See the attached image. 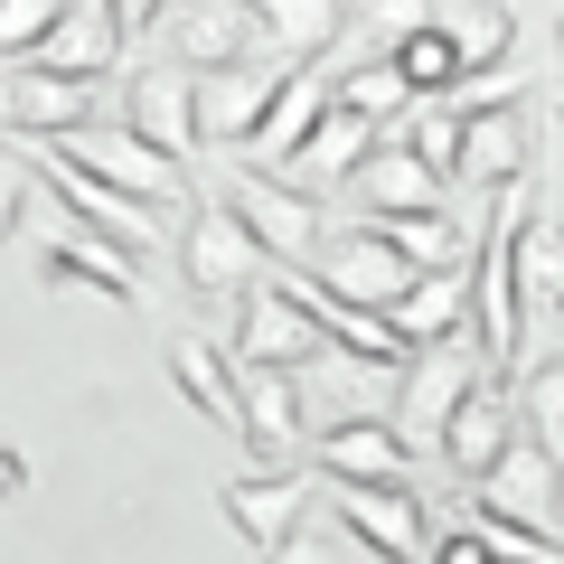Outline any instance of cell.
Wrapping results in <instances>:
<instances>
[{"instance_id": "52a82bcc", "label": "cell", "mask_w": 564, "mask_h": 564, "mask_svg": "<svg viewBox=\"0 0 564 564\" xmlns=\"http://www.w3.org/2000/svg\"><path fill=\"white\" fill-rule=\"evenodd\" d=\"M245 433V452H254V470H292L302 462V433H311V414H302V377L292 367H254V358H236V414H226Z\"/></svg>"}, {"instance_id": "7c38bea8", "label": "cell", "mask_w": 564, "mask_h": 564, "mask_svg": "<svg viewBox=\"0 0 564 564\" xmlns=\"http://www.w3.org/2000/svg\"><path fill=\"white\" fill-rule=\"evenodd\" d=\"M282 76H292V66H263V57L254 66H207V76L188 85V122H198V141H207V151H245Z\"/></svg>"}, {"instance_id": "8fae6325", "label": "cell", "mask_w": 564, "mask_h": 564, "mask_svg": "<svg viewBox=\"0 0 564 564\" xmlns=\"http://www.w3.org/2000/svg\"><path fill=\"white\" fill-rule=\"evenodd\" d=\"M180 273H188L198 302H236V292H254V282H263V245L207 198L198 217H188V236H180Z\"/></svg>"}, {"instance_id": "30bf717a", "label": "cell", "mask_w": 564, "mask_h": 564, "mask_svg": "<svg viewBox=\"0 0 564 564\" xmlns=\"http://www.w3.org/2000/svg\"><path fill=\"white\" fill-rule=\"evenodd\" d=\"M339 536H358L377 564H423L433 518H423V499L404 480H348L339 489Z\"/></svg>"}, {"instance_id": "ac0fdd59", "label": "cell", "mask_w": 564, "mask_h": 564, "mask_svg": "<svg viewBox=\"0 0 564 564\" xmlns=\"http://www.w3.org/2000/svg\"><path fill=\"white\" fill-rule=\"evenodd\" d=\"M113 57H122L113 10H104V0H66L29 66H39V76H66V85H95V76H113Z\"/></svg>"}, {"instance_id": "7402d4cb", "label": "cell", "mask_w": 564, "mask_h": 564, "mask_svg": "<svg viewBox=\"0 0 564 564\" xmlns=\"http://www.w3.org/2000/svg\"><path fill=\"white\" fill-rule=\"evenodd\" d=\"M348 39V0H263V57L273 66H329Z\"/></svg>"}, {"instance_id": "2e32d148", "label": "cell", "mask_w": 564, "mask_h": 564, "mask_svg": "<svg viewBox=\"0 0 564 564\" xmlns=\"http://www.w3.org/2000/svg\"><path fill=\"white\" fill-rule=\"evenodd\" d=\"M311 462H321L329 489H348V480H404V470H414V452L386 433V414H339V423H321V433H311Z\"/></svg>"}, {"instance_id": "8992f818", "label": "cell", "mask_w": 564, "mask_h": 564, "mask_svg": "<svg viewBox=\"0 0 564 564\" xmlns=\"http://www.w3.org/2000/svg\"><path fill=\"white\" fill-rule=\"evenodd\" d=\"M226 358H254V367H292V377H311V367L339 358V348L321 339V321H311V311L273 282V263H263L254 292H236V348H226Z\"/></svg>"}, {"instance_id": "cb8c5ba5", "label": "cell", "mask_w": 564, "mask_h": 564, "mask_svg": "<svg viewBox=\"0 0 564 564\" xmlns=\"http://www.w3.org/2000/svg\"><path fill=\"white\" fill-rule=\"evenodd\" d=\"M367 151H377V122H358V113H339V104H329V113L311 122V141L282 161V180H292V188H339Z\"/></svg>"}, {"instance_id": "83f0119b", "label": "cell", "mask_w": 564, "mask_h": 564, "mask_svg": "<svg viewBox=\"0 0 564 564\" xmlns=\"http://www.w3.org/2000/svg\"><path fill=\"white\" fill-rule=\"evenodd\" d=\"M386 66L404 76V95L414 104H443L452 85H462V57H452V39H443V20H414L395 47H386Z\"/></svg>"}, {"instance_id": "ba28073f", "label": "cell", "mask_w": 564, "mask_h": 564, "mask_svg": "<svg viewBox=\"0 0 564 564\" xmlns=\"http://www.w3.org/2000/svg\"><path fill=\"white\" fill-rule=\"evenodd\" d=\"M508 273L527 302V348L555 358V311H564V226L555 207H508Z\"/></svg>"}, {"instance_id": "603a6c76", "label": "cell", "mask_w": 564, "mask_h": 564, "mask_svg": "<svg viewBox=\"0 0 564 564\" xmlns=\"http://www.w3.org/2000/svg\"><path fill=\"white\" fill-rule=\"evenodd\" d=\"M302 508H311V480H302V470H245V480H226V527H236L245 545H273Z\"/></svg>"}, {"instance_id": "4316f807", "label": "cell", "mask_w": 564, "mask_h": 564, "mask_svg": "<svg viewBox=\"0 0 564 564\" xmlns=\"http://www.w3.org/2000/svg\"><path fill=\"white\" fill-rule=\"evenodd\" d=\"M170 377H180V395L198 404V414H236V358H226L217 339H207V329H180V339H170Z\"/></svg>"}, {"instance_id": "e575fe53", "label": "cell", "mask_w": 564, "mask_h": 564, "mask_svg": "<svg viewBox=\"0 0 564 564\" xmlns=\"http://www.w3.org/2000/svg\"><path fill=\"white\" fill-rule=\"evenodd\" d=\"M433 564H499V555H489V545L462 527V536H443V545H433Z\"/></svg>"}, {"instance_id": "7a4b0ae2", "label": "cell", "mask_w": 564, "mask_h": 564, "mask_svg": "<svg viewBox=\"0 0 564 564\" xmlns=\"http://www.w3.org/2000/svg\"><path fill=\"white\" fill-rule=\"evenodd\" d=\"M480 377H489V367H480V348H470V339L414 348V358L395 367V404H386V433H395V443L423 462V452H433V433H443V414H452V404H462Z\"/></svg>"}, {"instance_id": "f546056e", "label": "cell", "mask_w": 564, "mask_h": 564, "mask_svg": "<svg viewBox=\"0 0 564 564\" xmlns=\"http://www.w3.org/2000/svg\"><path fill=\"white\" fill-rule=\"evenodd\" d=\"M57 10H66V0H0V57L29 66V57H39V39L57 29Z\"/></svg>"}, {"instance_id": "9c48e42d", "label": "cell", "mask_w": 564, "mask_h": 564, "mask_svg": "<svg viewBox=\"0 0 564 564\" xmlns=\"http://www.w3.org/2000/svg\"><path fill=\"white\" fill-rule=\"evenodd\" d=\"M170 66L207 76V66H254L263 57V0H170ZM273 66V57H263Z\"/></svg>"}, {"instance_id": "d6986e66", "label": "cell", "mask_w": 564, "mask_h": 564, "mask_svg": "<svg viewBox=\"0 0 564 564\" xmlns=\"http://www.w3.org/2000/svg\"><path fill=\"white\" fill-rule=\"evenodd\" d=\"M0 122H10L20 141H57V132H76V122H95V85L10 66V76H0Z\"/></svg>"}, {"instance_id": "d6a6232c", "label": "cell", "mask_w": 564, "mask_h": 564, "mask_svg": "<svg viewBox=\"0 0 564 564\" xmlns=\"http://www.w3.org/2000/svg\"><path fill=\"white\" fill-rule=\"evenodd\" d=\"M29 198H39V188H29V170H20V151H10V141H0V245L20 236V217H29Z\"/></svg>"}, {"instance_id": "4fadbf2b", "label": "cell", "mask_w": 564, "mask_h": 564, "mask_svg": "<svg viewBox=\"0 0 564 564\" xmlns=\"http://www.w3.org/2000/svg\"><path fill=\"white\" fill-rule=\"evenodd\" d=\"M508 443H518V404H508V386H499V377H480V386H470V395L443 414V433H433V462H443L452 480L470 489Z\"/></svg>"}, {"instance_id": "9a60e30c", "label": "cell", "mask_w": 564, "mask_h": 564, "mask_svg": "<svg viewBox=\"0 0 564 564\" xmlns=\"http://www.w3.org/2000/svg\"><path fill=\"white\" fill-rule=\"evenodd\" d=\"M188 66H170V57H151L132 85H122V132H141L151 151H170V161H188L198 151V122H188Z\"/></svg>"}, {"instance_id": "f1b7e54d", "label": "cell", "mask_w": 564, "mask_h": 564, "mask_svg": "<svg viewBox=\"0 0 564 564\" xmlns=\"http://www.w3.org/2000/svg\"><path fill=\"white\" fill-rule=\"evenodd\" d=\"M329 104H339V113H358V122H377V132H386V122H395V113H404L414 95H404V76H395V66L377 57V47H358V57H348L339 76H329Z\"/></svg>"}, {"instance_id": "484cf974", "label": "cell", "mask_w": 564, "mask_h": 564, "mask_svg": "<svg viewBox=\"0 0 564 564\" xmlns=\"http://www.w3.org/2000/svg\"><path fill=\"white\" fill-rule=\"evenodd\" d=\"M452 39V57H462V85L489 76V66H508V47H518V20H508V0H462V10H433Z\"/></svg>"}, {"instance_id": "277c9868", "label": "cell", "mask_w": 564, "mask_h": 564, "mask_svg": "<svg viewBox=\"0 0 564 564\" xmlns=\"http://www.w3.org/2000/svg\"><path fill=\"white\" fill-rule=\"evenodd\" d=\"M302 273L321 282V292H339L348 311H377V321H386V311L404 302V282H414V263H404L395 245L377 236V226H358V217H348V226H329V236L311 245V263H302Z\"/></svg>"}, {"instance_id": "4dcf8cb0", "label": "cell", "mask_w": 564, "mask_h": 564, "mask_svg": "<svg viewBox=\"0 0 564 564\" xmlns=\"http://www.w3.org/2000/svg\"><path fill=\"white\" fill-rule=\"evenodd\" d=\"M263 564H339V527H321V518L302 508V518L282 527L273 545H263Z\"/></svg>"}, {"instance_id": "836d02e7", "label": "cell", "mask_w": 564, "mask_h": 564, "mask_svg": "<svg viewBox=\"0 0 564 564\" xmlns=\"http://www.w3.org/2000/svg\"><path fill=\"white\" fill-rule=\"evenodd\" d=\"M104 10H113L122 39H141V29H161V20H170V0H104Z\"/></svg>"}, {"instance_id": "5b68a950", "label": "cell", "mask_w": 564, "mask_h": 564, "mask_svg": "<svg viewBox=\"0 0 564 564\" xmlns=\"http://www.w3.org/2000/svg\"><path fill=\"white\" fill-rule=\"evenodd\" d=\"M527 161H536V122L518 104H470L462 132H452V188L470 198H518Z\"/></svg>"}, {"instance_id": "ffe728a7", "label": "cell", "mask_w": 564, "mask_h": 564, "mask_svg": "<svg viewBox=\"0 0 564 564\" xmlns=\"http://www.w3.org/2000/svg\"><path fill=\"white\" fill-rule=\"evenodd\" d=\"M329 198H339V207H358V217H414V207H443L452 188H433V180H423V170L395 151V141L377 132V151H367V161L348 170V180L329 188Z\"/></svg>"}, {"instance_id": "1f68e13d", "label": "cell", "mask_w": 564, "mask_h": 564, "mask_svg": "<svg viewBox=\"0 0 564 564\" xmlns=\"http://www.w3.org/2000/svg\"><path fill=\"white\" fill-rule=\"evenodd\" d=\"M358 20H367V47L386 57V47H395L414 20H433V0H358Z\"/></svg>"}, {"instance_id": "e0dca14e", "label": "cell", "mask_w": 564, "mask_h": 564, "mask_svg": "<svg viewBox=\"0 0 564 564\" xmlns=\"http://www.w3.org/2000/svg\"><path fill=\"white\" fill-rule=\"evenodd\" d=\"M321 113H329V66H292V76L273 85V104H263L254 141H245V170H273V180H282V161L311 141Z\"/></svg>"}, {"instance_id": "6da1fadb", "label": "cell", "mask_w": 564, "mask_h": 564, "mask_svg": "<svg viewBox=\"0 0 564 564\" xmlns=\"http://www.w3.org/2000/svg\"><path fill=\"white\" fill-rule=\"evenodd\" d=\"M47 151H57V161H76L85 180H104V188H122V198H141V207H188V198H198L188 161L151 151V141L122 132V122H76V132H57Z\"/></svg>"}, {"instance_id": "d4e9b609", "label": "cell", "mask_w": 564, "mask_h": 564, "mask_svg": "<svg viewBox=\"0 0 564 564\" xmlns=\"http://www.w3.org/2000/svg\"><path fill=\"white\" fill-rule=\"evenodd\" d=\"M47 282H76V292H95V302H113V311H141V282H132V254H113L104 236H57L47 245V263H39Z\"/></svg>"}, {"instance_id": "5bb4252c", "label": "cell", "mask_w": 564, "mask_h": 564, "mask_svg": "<svg viewBox=\"0 0 564 564\" xmlns=\"http://www.w3.org/2000/svg\"><path fill=\"white\" fill-rule=\"evenodd\" d=\"M470 508H489V518H508V527H536V536H555V452L545 443H508L499 462L470 480Z\"/></svg>"}, {"instance_id": "3957f363", "label": "cell", "mask_w": 564, "mask_h": 564, "mask_svg": "<svg viewBox=\"0 0 564 564\" xmlns=\"http://www.w3.org/2000/svg\"><path fill=\"white\" fill-rule=\"evenodd\" d=\"M217 207H226V217H236L245 236L263 245V263H311V245L329 236V207L311 198V188L273 180V170H236Z\"/></svg>"}, {"instance_id": "44dd1931", "label": "cell", "mask_w": 564, "mask_h": 564, "mask_svg": "<svg viewBox=\"0 0 564 564\" xmlns=\"http://www.w3.org/2000/svg\"><path fill=\"white\" fill-rule=\"evenodd\" d=\"M358 226H377L414 273H452V263H470V245H480V226H470L452 198L443 207H414V217H358Z\"/></svg>"}]
</instances>
